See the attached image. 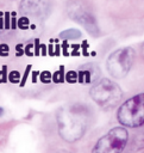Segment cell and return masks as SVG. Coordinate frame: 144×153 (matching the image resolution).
<instances>
[{
	"instance_id": "1",
	"label": "cell",
	"mask_w": 144,
	"mask_h": 153,
	"mask_svg": "<svg viewBox=\"0 0 144 153\" xmlns=\"http://www.w3.org/2000/svg\"><path fill=\"white\" fill-rule=\"evenodd\" d=\"M118 122L127 128H139L144 126V92L125 100L117 111Z\"/></svg>"
},
{
	"instance_id": "2",
	"label": "cell",
	"mask_w": 144,
	"mask_h": 153,
	"mask_svg": "<svg viewBox=\"0 0 144 153\" xmlns=\"http://www.w3.org/2000/svg\"><path fill=\"white\" fill-rule=\"evenodd\" d=\"M121 90L120 87L111 81L109 79L102 78L100 79L92 88L90 96L92 98L101 106H112L121 98Z\"/></svg>"
},
{
	"instance_id": "3",
	"label": "cell",
	"mask_w": 144,
	"mask_h": 153,
	"mask_svg": "<svg viewBox=\"0 0 144 153\" xmlns=\"http://www.w3.org/2000/svg\"><path fill=\"white\" fill-rule=\"evenodd\" d=\"M129 141V133L124 127H115L111 129L106 135L99 139L96 146L93 148L94 152L111 153L121 152L125 149Z\"/></svg>"
},
{
	"instance_id": "4",
	"label": "cell",
	"mask_w": 144,
	"mask_h": 153,
	"mask_svg": "<svg viewBox=\"0 0 144 153\" xmlns=\"http://www.w3.org/2000/svg\"><path fill=\"white\" fill-rule=\"evenodd\" d=\"M134 59V51L131 48H121L112 53L107 60V71L114 78H124Z\"/></svg>"
},
{
	"instance_id": "5",
	"label": "cell",
	"mask_w": 144,
	"mask_h": 153,
	"mask_svg": "<svg viewBox=\"0 0 144 153\" xmlns=\"http://www.w3.org/2000/svg\"><path fill=\"white\" fill-rule=\"evenodd\" d=\"M77 74H79V79H77L79 84H90L93 81V73L88 68L80 67L77 71Z\"/></svg>"
},
{
	"instance_id": "6",
	"label": "cell",
	"mask_w": 144,
	"mask_h": 153,
	"mask_svg": "<svg viewBox=\"0 0 144 153\" xmlns=\"http://www.w3.org/2000/svg\"><path fill=\"white\" fill-rule=\"evenodd\" d=\"M61 39H79L81 38V31L77 29H67L60 33Z\"/></svg>"
},
{
	"instance_id": "7",
	"label": "cell",
	"mask_w": 144,
	"mask_h": 153,
	"mask_svg": "<svg viewBox=\"0 0 144 153\" xmlns=\"http://www.w3.org/2000/svg\"><path fill=\"white\" fill-rule=\"evenodd\" d=\"M64 81H65L64 65H60V68L52 73V82H55V84H63Z\"/></svg>"
},
{
	"instance_id": "8",
	"label": "cell",
	"mask_w": 144,
	"mask_h": 153,
	"mask_svg": "<svg viewBox=\"0 0 144 153\" xmlns=\"http://www.w3.org/2000/svg\"><path fill=\"white\" fill-rule=\"evenodd\" d=\"M20 80H21V74H20V72L19 71H11L10 73H8V81L11 82V84H17V85H19V82H20Z\"/></svg>"
},
{
	"instance_id": "9",
	"label": "cell",
	"mask_w": 144,
	"mask_h": 153,
	"mask_svg": "<svg viewBox=\"0 0 144 153\" xmlns=\"http://www.w3.org/2000/svg\"><path fill=\"white\" fill-rule=\"evenodd\" d=\"M77 79H79L77 71L70 69V71L65 72V81H67L68 84H76V82H77Z\"/></svg>"
},
{
	"instance_id": "10",
	"label": "cell",
	"mask_w": 144,
	"mask_h": 153,
	"mask_svg": "<svg viewBox=\"0 0 144 153\" xmlns=\"http://www.w3.org/2000/svg\"><path fill=\"white\" fill-rule=\"evenodd\" d=\"M17 26H18L19 30H27V29L31 26L30 19H29L27 17H25V16L18 18V20H17Z\"/></svg>"
},
{
	"instance_id": "11",
	"label": "cell",
	"mask_w": 144,
	"mask_h": 153,
	"mask_svg": "<svg viewBox=\"0 0 144 153\" xmlns=\"http://www.w3.org/2000/svg\"><path fill=\"white\" fill-rule=\"evenodd\" d=\"M39 80L43 84H50L52 82V73L50 71H42L39 73Z\"/></svg>"
},
{
	"instance_id": "12",
	"label": "cell",
	"mask_w": 144,
	"mask_h": 153,
	"mask_svg": "<svg viewBox=\"0 0 144 153\" xmlns=\"http://www.w3.org/2000/svg\"><path fill=\"white\" fill-rule=\"evenodd\" d=\"M31 71H32V65H27L26 68H25L24 74L21 75V80H20V82H19V87H24V86L26 85V81H27V78H29Z\"/></svg>"
},
{
	"instance_id": "13",
	"label": "cell",
	"mask_w": 144,
	"mask_h": 153,
	"mask_svg": "<svg viewBox=\"0 0 144 153\" xmlns=\"http://www.w3.org/2000/svg\"><path fill=\"white\" fill-rule=\"evenodd\" d=\"M70 48L69 43H68V39H62V43H61V53L64 57H69L70 56V53L68 51V49Z\"/></svg>"
},
{
	"instance_id": "14",
	"label": "cell",
	"mask_w": 144,
	"mask_h": 153,
	"mask_svg": "<svg viewBox=\"0 0 144 153\" xmlns=\"http://www.w3.org/2000/svg\"><path fill=\"white\" fill-rule=\"evenodd\" d=\"M8 81V73H7V65H2L0 69V84H6Z\"/></svg>"
},
{
	"instance_id": "15",
	"label": "cell",
	"mask_w": 144,
	"mask_h": 153,
	"mask_svg": "<svg viewBox=\"0 0 144 153\" xmlns=\"http://www.w3.org/2000/svg\"><path fill=\"white\" fill-rule=\"evenodd\" d=\"M4 29L11 30V12L10 11L4 12Z\"/></svg>"
},
{
	"instance_id": "16",
	"label": "cell",
	"mask_w": 144,
	"mask_h": 153,
	"mask_svg": "<svg viewBox=\"0 0 144 153\" xmlns=\"http://www.w3.org/2000/svg\"><path fill=\"white\" fill-rule=\"evenodd\" d=\"M70 48H71V53H70V56H73V57H79V56H81L82 54L80 53V49H81V44H77V43H75V44H71L70 45Z\"/></svg>"
},
{
	"instance_id": "17",
	"label": "cell",
	"mask_w": 144,
	"mask_h": 153,
	"mask_svg": "<svg viewBox=\"0 0 144 153\" xmlns=\"http://www.w3.org/2000/svg\"><path fill=\"white\" fill-rule=\"evenodd\" d=\"M10 54V47L7 43H0V57H7Z\"/></svg>"
},
{
	"instance_id": "18",
	"label": "cell",
	"mask_w": 144,
	"mask_h": 153,
	"mask_svg": "<svg viewBox=\"0 0 144 153\" xmlns=\"http://www.w3.org/2000/svg\"><path fill=\"white\" fill-rule=\"evenodd\" d=\"M24 53L26 56L29 57H32L35 56V50H33V43H27L25 47H24Z\"/></svg>"
},
{
	"instance_id": "19",
	"label": "cell",
	"mask_w": 144,
	"mask_h": 153,
	"mask_svg": "<svg viewBox=\"0 0 144 153\" xmlns=\"http://www.w3.org/2000/svg\"><path fill=\"white\" fill-rule=\"evenodd\" d=\"M88 48H89L88 41H87V39H83L82 43H81V54H82L84 57H87V56L90 55V53H88Z\"/></svg>"
},
{
	"instance_id": "20",
	"label": "cell",
	"mask_w": 144,
	"mask_h": 153,
	"mask_svg": "<svg viewBox=\"0 0 144 153\" xmlns=\"http://www.w3.org/2000/svg\"><path fill=\"white\" fill-rule=\"evenodd\" d=\"M24 47H25V44H23V43H18V44H15V56L17 57H21L23 55H25V53H24Z\"/></svg>"
},
{
	"instance_id": "21",
	"label": "cell",
	"mask_w": 144,
	"mask_h": 153,
	"mask_svg": "<svg viewBox=\"0 0 144 153\" xmlns=\"http://www.w3.org/2000/svg\"><path fill=\"white\" fill-rule=\"evenodd\" d=\"M17 12L12 11L11 12V30H17Z\"/></svg>"
},
{
	"instance_id": "22",
	"label": "cell",
	"mask_w": 144,
	"mask_h": 153,
	"mask_svg": "<svg viewBox=\"0 0 144 153\" xmlns=\"http://www.w3.org/2000/svg\"><path fill=\"white\" fill-rule=\"evenodd\" d=\"M33 50H35V56H40V42H39V38H35V41H33Z\"/></svg>"
},
{
	"instance_id": "23",
	"label": "cell",
	"mask_w": 144,
	"mask_h": 153,
	"mask_svg": "<svg viewBox=\"0 0 144 153\" xmlns=\"http://www.w3.org/2000/svg\"><path fill=\"white\" fill-rule=\"evenodd\" d=\"M61 55H62V53H61V44L58 43V38H55V56L58 57Z\"/></svg>"
},
{
	"instance_id": "24",
	"label": "cell",
	"mask_w": 144,
	"mask_h": 153,
	"mask_svg": "<svg viewBox=\"0 0 144 153\" xmlns=\"http://www.w3.org/2000/svg\"><path fill=\"white\" fill-rule=\"evenodd\" d=\"M48 55L55 56V47L52 45V42H49V44H48Z\"/></svg>"
},
{
	"instance_id": "25",
	"label": "cell",
	"mask_w": 144,
	"mask_h": 153,
	"mask_svg": "<svg viewBox=\"0 0 144 153\" xmlns=\"http://www.w3.org/2000/svg\"><path fill=\"white\" fill-rule=\"evenodd\" d=\"M46 55H48V45L40 43V56L45 57Z\"/></svg>"
},
{
	"instance_id": "26",
	"label": "cell",
	"mask_w": 144,
	"mask_h": 153,
	"mask_svg": "<svg viewBox=\"0 0 144 153\" xmlns=\"http://www.w3.org/2000/svg\"><path fill=\"white\" fill-rule=\"evenodd\" d=\"M39 71H32V79H31V81H32V84H36L37 82V80H38V78H39Z\"/></svg>"
},
{
	"instance_id": "27",
	"label": "cell",
	"mask_w": 144,
	"mask_h": 153,
	"mask_svg": "<svg viewBox=\"0 0 144 153\" xmlns=\"http://www.w3.org/2000/svg\"><path fill=\"white\" fill-rule=\"evenodd\" d=\"M0 30H4V12L0 11Z\"/></svg>"
},
{
	"instance_id": "28",
	"label": "cell",
	"mask_w": 144,
	"mask_h": 153,
	"mask_svg": "<svg viewBox=\"0 0 144 153\" xmlns=\"http://www.w3.org/2000/svg\"><path fill=\"white\" fill-rule=\"evenodd\" d=\"M2 115H4V109H2V108H0V117H1Z\"/></svg>"
},
{
	"instance_id": "29",
	"label": "cell",
	"mask_w": 144,
	"mask_h": 153,
	"mask_svg": "<svg viewBox=\"0 0 144 153\" xmlns=\"http://www.w3.org/2000/svg\"><path fill=\"white\" fill-rule=\"evenodd\" d=\"M142 54H143V56H144V44L142 45Z\"/></svg>"
}]
</instances>
